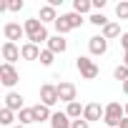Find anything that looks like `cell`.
Wrapping results in <instances>:
<instances>
[{
    "instance_id": "7",
    "label": "cell",
    "mask_w": 128,
    "mask_h": 128,
    "mask_svg": "<svg viewBox=\"0 0 128 128\" xmlns=\"http://www.w3.org/2000/svg\"><path fill=\"white\" fill-rule=\"evenodd\" d=\"M20 58H23V55H20V48H18L15 43L5 40V43H3V60L13 66V63H15V60H20Z\"/></svg>"
},
{
    "instance_id": "26",
    "label": "cell",
    "mask_w": 128,
    "mask_h": 128,
    "mask_svg": "<svg viewBox=\"0 0 128 128\" xmlns=\"http://www.w3.org/2000/svg\"><path fill=\"white\" fill-rule=\"evenodd\" d=\"M53 58H55V53H50V50L45 48V50L40 53V58H38V60H40V66H45V68H48V66H53Z\"/></svg>"
},
{
    "instance_id": "32",
    "label": "cell",
    "mask_w": 128,
    "mask_h": 128,
    "mask_svg": "<svg viewBox=\"0 0 128 128\" xmlns=\"http://www.w3.org/2000/svg\"><path fill=\"white\" fill-rule=\"evenodd\" d=\"M118 128H128V116H126V118L120 120V126H118Z\"/></svg>"
},
{
    "instance_id": "3",
    "label": "cell",
    "mask_w": 128,
    "mask_h": 128,
    "mask_svg": "<svg viewBox=\"0 0 128 128\" xmlns=\"http://www.w3.org/2000/svg\"><path fill=\"white\" fill-rule=\"evenodd\" d=\"M76 68H78V73H80L86 80L98 78V66H96V60H90V58H86V55H80V58L76 60Z\"/></svg>"
},
{
    "instance_id": "29",
    "label": "cell",
    "mask_w": 128,
    "mask_h": 128,
    "mask_svg": "<svg viewBox=\"0 0 128 128\" xmlns=\"http://www.w3.org/2000/svg\"><path fill=\"white\" fill-rule=\"evenodd\" d=\"M70 128H90V123L86 120V118H78V120H73V126Z\"/></svg>"
},
{
    "instance_id": "31",
    "label": "cell",
    "mask_w": 128,
    "mask_h": 128,
    "mask_svg": "<svg viewBox=\"0 0 128 128\" xmlns=\"http://www.w3.org/2000/svg\"><path fill=\"white\" fill-rule=\"evenodd\" d=\"M93 8H96V10H103V8H106V0H93Z\"/></svg>"
},
{
    "instance_id": "5",
    "label": "cell",
    "mask_w": 128,
    "mask_h": 128,
    "mask_svg": "<svg viewBox=\"0 0 128 128\" xmlns=\"http://www.w3.org/2000/svg\"><path fill=\"white\" fill-rule=\"evenodd\" d=\"M60 98H58V86H50V83H45L43 88H40V103L43 106H55Z\"/></svg>"
},
{
    "instance_id": "8",
    "label": "cell",
    "mask_w": 128,
    "mask_h": 128,
    "mask_svg": "<svg viewBox=\"0 0 128 128\" xmlns=\"http://www.w3.org/2000/svg\"><path fill=\"white\" fill-rule=\"evenodd\" d=\"M76 86L73 83H68V80H63V83H58V98L60 100H66V103H73L76 100Z\"/></svg>"
},
{
    "instance_id": "24",
    "label": "cell",
    "mask_w": 128,
    "mask_h": 128,
    "mask_svg": "<svg viewBox=\"0 0 128 128\" xmlns=\"http://www.w3.org/2000/svg\"><path fill=\"white\" fill-rule=\"evenodd\" d=\"M113 78H116V80H120V83H126V80H128V66H116Z\"/></svg>"
},
{
    "instance_id": "35",
    "label": "cell",
    "mask_w": 128,
    "mask_h": 128,
    "mask_svg": "<svg viewBox=\"0 0 128 128\" xmlns=\"http://www.w3.org/2000/svg\"><path fill=\"white\" fill-rule=\"evenodd\" d=\"M123 108H126V116H128V103H126V106H123Z\"/></svg>"
},
{
    "instance_id": "33",
    "label": "cell",
    "mask_w": 128,
    "mask_h": 128,
    "mask_svg": "<svg viewBox=\"0 0 128 128\" xmlns=\"http://www.w3.org/2000/svg\"><path fill=\"white\" fill-rule=\"evenodd\" d=\"M123 93H126V96H128V80H126V83H123Z\"/></svg>"
},
{
    "instance_id": "34",
    "label": "cell",
    "mask_w": 128,
    "mask_h": 128,
    "mask_svg": "<svg viewBox=\"0 0 128 128\" xmlns=\"http://www.w3.org/2000/svg\"><path fill=\"white\" fill-rule=\"evenodd\" d=\"M13 128H25V126H20V123H18V126H13Z\"/></svg>"
},
{
    "instance_id": "23",
    "label": "cell",
    "mask_w": 128,
    "mask_h": 128,
    "mask_svg": "<svg viewBox=\"0 0 128 128\" xmlns=\"http://www.w3.org/2000/svg\"><path fill=\"white\" fill-rule=\"evenodd\" d=\"M88 20H90V23H93V25H98V28H106V25H108V23H110V20H108V18H106V15H103V13H93V15H90V18H88Z\"/></svg>"
},
{
    "instance_id": "6",
    "label": "cell",
    "mask_w": 128,
    "mask_h": 128,
    "mask_svg": "<svg viewBox=\"0 0 128 128\" xmlns=\"http://www.w3.org/2000/svg\"><path fill=\"white\" fill-rule=\"evenodd\" d=\"M88 50H90V55H106L108 53V40L103 35H93V38H88Z\"/></svg>"
},
{
    "instance_id": "17",
    "label": "cell",
    "mask_w": 128,
    "mask_h": 128,
    "mask_svg": "<svg viewBox=\"0 0 128 128\" xmlns=\"http://www.w3.org/2000/svg\"><path fill=\"white\" fill-rule=\"evenodd\" d=\"M83 110H86V106H80L78 100L68 103V108H66V113H68V118H70V120H78V118H83Z\"/></svg>"
},
{
    "instance_id": "28",
    "label": "cell",
    "mask_w": 128,
    "mask_h": 128,
    "mask_svg": "<svg viewBox=\"0 0 128 128\" xmlns=\"http://www.w3.org/2000/svg\"><path fill=\"white\" fill-rule=\"evenodd\" d=\"M5 10H10V13L23 10V0H10V3H5Z\"/></svg>"
},
{
    "instance_id": "11",
    "label": "cell",
    "mask_w": 128,
    "mask_h": 128,
    "mask_svg": "<svg viewBox=\"0 0 128 128\" xmlns=\"http://www.w3.org/2000/svg\"><path fill=\"white\" fill-rule=\"evenodd\" d=\"M23 103H25V98H23L20 93H8V96H5V108H10L13 113H15V110L20 113V110L25 108Z\"/></svg>"
},
{
    "instance_id": "13",
    "label": "cell",
    "mask_w": 128,
    "mask_h": 128,
    "mask_svg": "<svg viewBox=\"0 0 128 128\" xmlns=\"http://www.w3.org/2000/svg\"><path fill=\"white\" fill-rule=\"evenodd\" d=\"M40 53H43V50H40V45H33V43H25V45L20 48V55H23L25 60H38V58H40Z\"/></svg>"
},
{
    "instance_id": "16",
    "label": "cell",
    "mask_w": 128,
    "mask_h": 128,
    "mask_svg": "<svg viewBox=\"0 0 128 128\" xmlns=\"http://www.w3.org/2000/svg\"><path fill=\"white\" fill-rule=\"evenodd\" d=\"M58 18H60V15L55 13L53 5H43V8H40V23H55Z\"/></svg>"
},
{
    "instance_id": "20",
    "label": "cell",
    "mask_w": 128,
    "mask_h": 128,
    "mask_svg": "<svg viewBox=\"0 0 128 128\" xmlns=\"http://www.w3.org/2000/svg\"><path fill=\"white\" fill-rule=\"evenodd\" d=\"M93 10V3L90 0H76L73 3V13H78V15H86V13H90Z\"/></svg>"
},
{
    "instance_id": "18",
    "label": "cell",
    "mask_w": 128,
    "mask_h": 128,
    "mask_svg": "<svg viewBox=\"0 0 128 128\" xmlns=\"http://www.w3.org/2000/svg\"><path fill=\"white\" fill-rule=\"evenodd\" d=\"M53 25H55V33H58V35H66V33H70V30H73V25H70L68 15H60Z\"/></svg>"
},
{
    "instance_id": "4",
    "label": "cell",
    "mask_w": 128,
    "mask_h": 128,
    "mask_svg": "<svg viewBox=\"0 0 128 128\" xmlns=\"http://www.w3.org/2000/svg\"><path fill=\"white\" fill-rule=\"evenodd\" d=\"M18 80H20L18 78V70L10 66V63H3V66H0V83H3L5 88H13Z\"/></svg>"
},
{
    "instance_id": "22",
    "label": "cell",
    "mask_w": 128,
    "mask_h": 128,
    "mask_svg": "<svg viewBox=\"0 0 128 128\" xmlns=\"http://www.w3.org/2000/svg\"><path fill=\"white\" fill-rule=\"evenodd\" d=\"M13 120H15V113H13L10 108H3V110H0V123H3V126H10V128H13Z\"/></svg>"
},
{
    "instance_id": "12",
    "label": "cell",
    "mask_w": 128,
    "mask_h": 128,
    "mask_svg": "<svg viewBox=\"0 0 128 128\" xmlns=\"http://www.w3.org/2000/svg\"><path fill=\"white\" fill-rule=\"evenodd\" d=\"M45 45H48L50 53H66V48H68V43H66V38H63V35H53Z\"/></svg>"
},
{
    "instance_id": "1",
    "label": "cell",
    "mask_w": 128,
    "mask_h": 128,
    "mask_svg": "<svg viewBox=\"0 0 128 128\" xmlns=\"http://www.w3.org/2000/svg\"><path fill=\"white\" fill-rule=\"evenodd\" d=\"M25 35H28V43H33V45H40V43H48L50 38H48V30H45V25L40 23V18H30V20H25Z\"/></svg>"
},
{
    "instance_id": "2",
    "label": "cell",
    "mask_w": 128,
    "mask_h": 128,
    "mask_svg": "<svg viewBox=\"0 0 128 128\" xmlns=\"http://www.w3.org/2000/svg\"><path fill=\"white\" fill-rule=\"evenodd\" d=\"M126 118V108L120 106V103H108L106 106V116H103V123L108 126V128H118L120 126V120Z\"/></svg>"
},
{
    "instance_id": "19",
    "label": "cell",
    "mask_w": 128,
    "mask_h": 128,
    "mask_svg": "<svg viewBox=\"0 0 128 128\" xmlns=\"http://www.w3.org/2000/svg\"><path fill=\"white\" fill-rule=\"evenodd\" d=\"M100 35H103L106 40H110V38H118V35H120V25L110 20V23H108V25L103 28V33H100Z\"/></svg>"
},
{
    "instance_id": "14",
    "label": "cell",
    "mask_w": 128,
    "mask_h": 128,
    "mask_svg": "<svg viewBox=\"0 0 128 128\" xmlns=\"http://www.w3.org/2000/svg\"><path fill=\"white\" fill-rule=\"evenodd\" d=\"M73 120L68 118V113H53L50 118V128H70Z\"/></svg>"
},
{
    "instance_id": "21",
    "label": "cell",
    "mask_w": 128,
    "mask_h": 128,
    "mask_svg": "<svg viewBox=\"0 0 128 128\" xmlns=\"http://www.w3.org/2000/svg\"><path fill=\"white\" fill-rule=\"evenodd\" d=\"M18 123L20 126H28V123H35V116H33V108H23L18 113Z\"/></svg>"
},
{
    "instance_id": "9",
    "label": "cell",
    "mask_w": 128,
    "mask_h": 128,
    "mask_svg": "<svg viewBox=\"0 0 128 128\" xmlns=\"http://www.w3.org/2000/svg\"><path fill=\"white\" fill-rule=\"evenodd\" d=\"M3 35H5L10 43H15V40H20V38L25 35V28H23L20 23H8V25L3 28Z\"/></svg>"
},
{
    "instance_id": "25",
    "label": "cell",
    "mask_w": 128,
    "mask_h": 128,
    "mask_svg": "<svg viewBox=\"0 0 128 128\" xmlns=\"http://www.w3.org/2000/svg\"><path fill=\"white\" fill-rule=\"evenodd\" d=\"M116 15H118V20H128V0L116 5Z\"/></svg>"
},
{
    "instance_id": "15",
    "label": "cell",
    "mask_w": 128,
    "mask_h": 128,
    "mask_svg": "<svg viewBox=\"0 0 128 128\" xmlns=\"http://www.w3.org/2000/svg\"><path fill=\"white\" fill-rule=\"evenodd\" d=\"M33 116H35V123H43V120H50V118H53L50 108H48V106H43V103L33 106Z\"/></svg>"
},
{
    "instance_id": "27",
    "label": "cell",
    "mask_w": 128,
    "mask_h": 128,
    "mask_svg": "<svg viewBox=\"0 0 128 128\" xmlns=\"http://www.w3.org/2000/svg\"><path fill=\"white\" fill-rule=\"evenodd\" d=\"M66 15H68V20H70L73 30H76V28H80V25L86 23V20H83V15H78V13H66Z\"/></svg>"
},
{
    "instance_id": "10",
    "label": "cell",
    "mask_w": 128,
    "mask_h": 128,
    "mask_svg": "<svg viewBox=\"0 0 128 128\" xmlns=\"http://www.w3.org/2000/svg\"><path fill=\"white\" fill-rule=\"evenodd\" d=\"M106 116V108H100V103H88L86 110H83V118L90 123V120H100Z\"/></svg>"
},
{
    "instance_id": "30",
    "label": "cell",
    "mask_w": 128,
    "mask_h": 128,
    "mask_svg": "<svg viewBox=\"0 0 128 128\" xmlns=\"http://www.w3.org/2000/svg\"><path fill=\"white\" fill-rule=\"evenodd\" d=\"M120 45H123V50L128 53V33H123V35H120Z\"/></svg>"
}]
</instances>
